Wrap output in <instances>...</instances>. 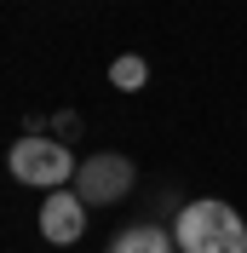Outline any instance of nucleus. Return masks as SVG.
I'll return each mask as SVG.
<instances>
[{
    "label": "nucleus",
    "mask_w": 247,
    "mask_h": 253,
    "mask_svg": "<svg viewBox=\"0 0 247 253\" xmlns=\"http://www.w3.org/2000/svg\"><path fill=\"white\" fill-rule=\"evenodd\" d=\"M172 242H178V253H247V219L236 213L230 202L201 196V202L178 207Z\"/></svg>",
    "instance_id": "f257e3e1"
},
{
    "label": "nucleus",
    "mask_w": 247,
    "mask_h": 253,
    "mask_svg": "<svg viewBox=\"0 0 247 253\" xmlns=\"http://www.w3.org/2000/svg\"><path fill=\"white\" fill-rule=\"evenodd\" d=\"M126 190H132V161L121 150H98V156L81 161L75 173V196L86 207H109V202H126Z\"/></svg>",
    "instance_id": "7ed1b4c3"
},
{
    "label": "nucleus",
    "mask_w": 247,
    "mask_h": 253,
    "mask_svg": "<svg viewBox=\"0 0 247 253\" xmlns=\"http://www.w3.org/2000/svg\"><path fill=\"white\" fill-rule=\"evenodd\" d=\"M178 242L161 230V224H126V230H115V242H109V253H172Z\"/></svg>",
    "instance_id": "39448f33"
},
{
    "label": "nucleus",
    "mask_w": 247,
    "mask_h": 253,
    "mask_svg": "<svg viewBox=\"0 0 247 253\" xmlns=\"http://www.w3.org/2000/svg\"><path fill=\"white\" fill-rule=\"evenodd\" d=\"M86 219H92V207L81 202L75 190H52L46 202H41V236L52 242V248H75L81 236H86Z\"/></svg>",
    "instance_id": "20e7f679"
},
{
    "label": "nucleus",
    "mask_w": 247,
    "mask_h": 253,
    "mask_svg": "<svg viewBox=\"0 0 247 253\" xmlns=\"http://www.w3.org/2000/svg\"><path fill=\"white\" fill-rule=\"evenodd\" d=\"M144 81H150V63H144L138 52H121V58L109 63V86H115V92H138Z\"/></svg>",
    "instance_id": "423d86ee"
},
{
    "label": "nucleus",
    "mask_w": 247,
    "mask_h": 253,
    "mask_svg": "<svg viewBox=\"0 0 247 253\" xmlns=\"http://www.w3.org/2000/svg\"><path fill=\"white\" fill-rule=\"evenodd\" d=\"M6 167H12L17 184H35V190H63L69 178L81 173L75 156H69V144L63 138H41V132H23V138L12 144V156H6Z\"/></svg>",
    "instance_id": "f03ea898"
}]
</instances>
